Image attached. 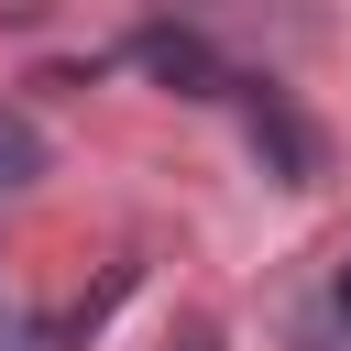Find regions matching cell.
<instances>
[{
  "label": "cell",
  "mask_w": 351,
  "mask_h": 351,
  "mask_svg": "<svg viewBox=\"0 0 351 351\" xmlns=\"http://www.w3.org/2000/svg\"><path fill=\"white\" fill-rule=\"evenodd\" d=\"M132 55H143V66H154V77H176V88H186V99H219V88H230V77H219V55H208V44H197V33H143V44H132Z\"/></svg>",
  "instance_id": "obj_2"
},
{
  "label": "cell",
  "mask_w": 351,
  "mask_h": 351,
  "mask_svg": "<svg viewBox=\"0 0 351 351\" xmlns=\"http://www.w3.org/2000/svg\"><path fill=\"white\" fill-rule=\"evenodd\" d=\"M186 351H208V329H197V340H186Z\"/></svg>",
  "instance_id": "obj_4"
},
{
  "label": "cell",
  "mask_w": 351,
  "mask_h": 351,
  "mask_svg": "<svg viewBox=\"0 0 351 351\" xmlns=\"http://www.w3.org/2000/svg\"><path fill=\"white\" fill-rule=\"evenodd\" d=\"M230 88H241V77H230ZM241 110H252V154H274V176H285V186H307V176H318V132H307L274 88H241Z\"/></svg>",
  "instance_id": "obj_1"
},
{
  "label": "cell",
  "mask_w": 351,
  "mask_h": 351,
  "mask_svg": "<svg viewBox=\"0 0 351 351\" xmlns=\"http://www.w3.org/2000/svg\"><path fill=\"white\" fill-rule=\"evenodd\" d=\"M340 318H351V252H340Z\"/></svg>",
  "instance_id": "obj_3"
}]
</instances>
